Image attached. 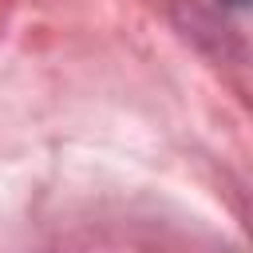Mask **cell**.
<instances>
[{"instance_id": "6da1fadb", "label": "cell", "mask_w": 253, "mask_h": 253, "mask_svg": "<svg viewBox=\"0 0 253 253\" xmlns=\"http://www.w3.org/2000/svg\"><path fill=\"white\" fill-rule=\"evenodd\" d=\"M221 4H229V8H253V0H221Z\"/></svg>"}]
</instances>
